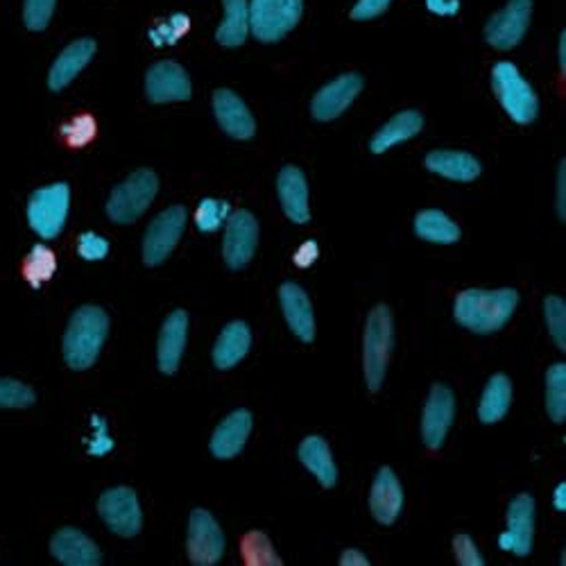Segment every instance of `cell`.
Returning <instances> with one entry per match:
<instances>
[{
  "label": "cell",
  "mask_w": 566,
  "mask_h": 566,
  "mask_svg": "<svg viewBox=\"0 0 566 566\" xmlns=\"http://www.w3.org/2000/svg\"><path fill=\"white\" fill-rule=\"evenodd\" d=\"M535 535V501L531 494H518L507 507V528L499 535V546L518 557L533 551Z\"/></svg>",
  "instance_id": "cell-13"
},
{
  "label": "cell",
  "mask_w": 566,
  "mask_h": 566,
  "mask_svg": "<svg viewBox=\"0 0 566 566\" xmlns=\"http://www.w3.org/2000/svg\"><path fill=\"white\" fill-rule=\"evenodd\" d=\"M250 433H252V412L245 408L233 410L218 423V429L211 436L209 449L218 460H229L243 451Z\"/></svg>",
  "instance_id": "cell-18"
},
{
  "label": "cell",
  "mask_w": 566,
  "mask_h": 566,
  "mask_svg": "<svg viewBox=\"0 0 566 566\" xmlns=\"http://www.w3.org/2000/svg\"><path fill=\"white\" fill-rule=\"evenodd\" d=\"M392 349V313L386 304L374 306L365 322L363 369L369 392H379L386 379V369Z\"/></svg>",
  "instance_id": "cell-3"
},
{
  "label": "cell",
  "mask_w": 566,
  "mask_h": 566,
  "mask_svg": "<svg viewBox=\"0 0 566 566\" xmlns=\"http://www.w3.org/2000/svg\"><path fill=\"white\" fill-rule=\"evenodd\" d=\"M186 218L184 207H170L150 222L144 239V261L148 268L161 265L172 254L184 233Z\"/></svg>",
  "instance_id": "cell-10"
},
{
  "label": "cell",
  "mask_w": 566,
  "mask_h": 566,
  "mask_svg": "<svg viewBox=\"0 0 566 566\" xmlns=\"http://www.w3.org/2000/svg\"><path fill=\"white\" fill-rule=\"evenodd\" d=\"M36 401L32 388L14 379H0V408H30Z\"/></svg>",
  "instance_id": "cell-39"
},
{
  "label": "cell",
  "mask_w": 566,
  "mask_h": 566,
  "mask_svg": "<svg viewBox=\"0 0 566 566\" xmlns=\"http://www.w3.org/2000/svg\"><path fill=\"white\" fill-rule=\"evenodd\" d=\"M256 243H259L256 218L245 209L231 213L224 227V241H222V256L227 268L243 270L252 261L256 252Z\"/></svg>",
  "instance_id": "cell-12"
},
{
  "label": "cell",
  "mask_w": 566,
  "mask_h": 566,
  "mask_svg": "<svg viewBox=\"0 0 566 566\" xmlns=\"http://www.w3.org/2000/svg\"><path fill=\"white\" fill-rule=\"evenodd\" d=\"M392 0H358V3L352 8V19L354 21H371L376 17H381L388 12Z\"/></svg>",
  "instance_id": "cell-42"
},
{
  "label": "cell",
  "mask_w": 566,
  "mask_h": 566,
  "mask_svg": "<svg viewBox=\"0 0 566 566\" xmlns=\"http://www.w3.org/2000/svg\"><path fill=\"white\" fill-rule=\"evenodd\" d=\"M564 196H566V175H564V161L559 164V170H557V213L559 218L564 220L566 218V202H564Z\"/></svg>",
  "instance_id": "cell-45"
},
{
  "label": "cell",
  "mask_w": 566,
  "mask_h": 566,
  "mask_svg": "<svg viewBox=\"0 0 566 566\" xmlns=\"http://www.w3.org/2000/svg\"><path fill=\"white\" fill-rule=\"evenodd\" d=\"M512 403V384L505 374H496L490 379V384L483 390L481 403H479V419L483 423H496L505 417Z\"/></svg>",
  "instance_id": "cell-31"
},
{
  "label": "cell",
  "mask_w": 566,
  "mask_h": 566,
  "mask_svg": "<svg viewBox=\"0 0 566 566\" xmlns=\"http://www.w3.org/2000/svg\"><path fill=\"white\" fill-rule=\"evenodd\" d=\"M297 455L322 488L328 490L338 483V467H336L332 449H328L324 438H319V436L304 438L297 449Z\"/></svg>",
  "instance_id": "cell-26"
},
{
  "label": "cell",
  "mask_w": 566,
  "mask_h": 566,
  "mask_svg": "<svg viewBox=\"0 0 566 566\" xmlns=\"http://www.w3.org/2000/svg\"><path fill=\"white\" fill-rule=\"evenodd\" d=\"M315 259H317V245H315L313 241H306V243L297 250V254H295V263H297L300 268H308Z\"/></svg>",
  "instance_id": "cell-44"
},
{
  "label": "cell",
  "mask_w": 566,
  "mask_h": 566,
  "mask_svg": "<svg viewBox=\"0 0 566 566\" xmlns=\"http://www.w3.org/2000/svg\"><path fill=\"white\" fill-rule=\"evenodd\" d=\"M559 69H562V73L566 69V41H564V34L559 36Z\"/></svg>",
  "instance_id": "cell-48"
},
{
  "label": "cell",
  "mask_w": 566,
  "mask_h": 566,
  "mask_svg": "<svg viewBox=\"0 0 566 566\" xmlns=\"http://www.w3.org/2000/svg\"><path fill=\"white\" fill-rule=\"evenodd\" d=\"M213 114L224 134L235 140H250L256 134V120L248 105L229 88L213 93Z\"/></svg>",
  "instance_id": "cell-17"
},
{
  "label": "cell",
  "mask_w": 566,
  "mask_h": 566,
  "mask_svg": "<svg viewBox=\"0 0 566 566\" xmlns=\"http://www.w3.org/2000/svg\"><path fill=\"white\" fill-rule=\"evenodd\" d=\"M159 191V177L144 168L132 172L123 184H118L109 200H107V216L116 224H132L148 211L153 200Z\"/></svg>",
  "instance_id": "cell-5"
},
{
  "label": "cell",
  "mask_w": 566,
  "mask_h": 566,
  "mask_svg": "<svg viewBox=\"0 0 566 566\" xmlns=\"http://www.w3.org/2000/svg\"><path fill=\"white\" fill-rule=\"evenodd\" d=\"M241 555L248 566H281V557L274 553L270 537L261 531H250L241 539Z\"/></svg>",
  "instance_id": "cell-34"
},
{
  "label": "cell",
  "mask_w": 566,
  "mask_h": 566,
  "mask_svg": "<svg viewBox=\"0 0 566 566\" xmlns=\"http://www.w3.org/2000/svg\"><path fill=\"white\" fill-rule=\"evenodd\" d=\"M98 514L107 528L118 537H136L144 528V514H140L138 496L129 488L107 490L98 499Z\"/></svg>",
  "instance_id": "cell-9"
},
{
  "label": "cell",
  "mask_w": 566,
  "mask_h": 566,
  "mask_svg": "<svg viewBox=\"0 0 566 566\" xmlns=\"http://www.w3.org/2000/svg\"><path fill=\"white\" fill-rule=\"evenodd\" d=\"M186 336H188V315L186 311H172L159 334V345H157V363L164 374H175L179 369L184 347H186Z\"/></svg>",
  "instance_id": "cell-23"
},
{
  "label": "cell",
  "mask_w": 566,
  "mask_h": 566,
  "mask_svg": "<svg viewBox=\"0 0 566 566\" xmlns=\"http://www.w3.org/2000/svg\"><path fill=\"white\" fill-rule=\"evenodd\" d=\"M492 88L505 114L516 125H528L539 114V101L528 80L512 62H499L492 69Z\"/></svg>",
  "instance_id": "cell-4"
},
{
  "label": "cell",
  "mask_w": 566,
  "mask_h": 566,
  "mask_svg": "<svg viewBox=\"0 0 566 566\" xmlns=\"http://www.w3.org/2000/svg\"><path fill=\"white\" fill-rule=\"evenodd\" d=\"M51 553L66 566H98L103 562L98 544L77 528H62L51 542Z\"/></svg>",
  "instance_id": "cell-22"
},
{
  "label": "cell",
  "mask_w": 566,
  "mask_h": 566,
  "mask_svg": "<svg viewBox=\"0 0 566 566\" xmlns=\"http://www.w3.org/2000/svg\"><path fill=\"white\" fill-rule=\"evenodd\" d=\"M516 304H518V293L512 289H501V291L471 289L455 297L453 315H455V322L469 328V332L488 336L499 332V328H503L510 322Z\"/></svg>",
  "instance_id": "cell-1"
},
{
  "label": "cell",
  "mask_w": 566,
  "mask_h": 566,
  "mask_svg": "<svg viewBox=\"0 0 566 566\" xmlns=\"http://www.w3.org/2000/svg\"><path fill=\"white\" fill-rule=\"evenodd\" d=\"M533 17V0H510L485 25V39L496 51H512L522 43Z\"/></svg>",
  "instance_id": "cell-11"
},
{
  "label": "cell",
  "mask_w": 566,
  "mask_h": 566,
  "mask_svg": "<svg viewBox=\"0 0 566 566\" xmlns=\"http://www.w3.org/2000/svg\"><path fill=\"white\" fill-rule=\"evenodd\" d=\"M340 564H343V566H367L369 559H367L360 551L347 548V551L343 553V557H340Z\"/></svg>",
  "instance_id": "cell-46"
},
{
  "label": "cell",
  "mask_w": 566,
  "mask_h": 566,
  "mask_svg": "<svg viewBox=\"0 0 566 566\" xmlns=\"http://www.w3.org/2000/svg\"><path fill=\"white\" fill-rule=\"evenodd\" d=\"M250 34L263 43L281 41L297 28L304 0H248Z\"/></svg>",
  "instance_id": "cell-7"
},
{
  "label": "cell",
  "mask_w": 566,
  "mask_h": 566,
  "mask_svg": "<svg viewBox=\"0 0 566 566\" xmlns=\"http://www.w3.org/2000/svg\"><path fill=\"white\" fill-rule=\"evenodd\" d=\"M415 233L419 239L438 243V245H451L460 241V227L442 211L429 209L419 211L415 218Z\"/></svg>",
  "instance_id": "cell-30"
},
{
  "label": "cell",
  "mask_w": 566,
  "mask_h": 566,
  "mask_svg": "<svg viewBox=\"0 0 566 566\" xmlns=\"http://www.w3.org/2000/svg\"><path fill=\"white\" fill-rule=\"evenodd\" d=\"M423 164H427L431 172L453 181H474L483 170L481 161L474 155L458 153V150H436Z\"/></svg>",
  "instance_id": "cell-28"
},
{
  "label": "cell",
  "mask_w": 566,
  "mask_h": 566,
  "mask_svg": "<svg viewBox=\"0 0 566 566\" xmlns=\"http://www.w3.org/2000/svg\"><path fill=\"white\" fill-rule=\"evenodd\" d=\"M191 80L177 62H157L146 73V96L155 105L184 103L191 98Z\"/></svg>",
  "instance_id": "cell-15"
},
{
  "label": "cell",
  "mask_w": 566,
  "mask_h": 566,
  "mask_svg": "<svg viewBox=\"0 0 566 566\" xmlns=\"http://www.w3.org/2000/svg\"><path fill=\"white\" fill-rule=\"evenodd\" d=\"M71 207L69 184H51L36 188L28 200V222L30 229L43 241H53L62 233Z\"/></svg>",
  "instance_id": "cell-6"
},
{
  "label": "cell",
  "mask_w": 566,
  "mask_h": 566,
  "mask_svg": "<svg viewBox=\"0 0 566 566\" xmlns=\"http://www.w3.org/2000/svg\"><path fill=\"white\" fill-rule=\"evenodd\" d=\"M55 6L57 0H25V8H23L25 28L32 32H41L49 28L55 14Z\"/></svg>",
  "instance_id": "cell-38"
},
{
  "label": "cell",
  "mask_w": 566,
  "mask_h": 566,
  "mask_svg": "<svg viewBox=\"0 0 566 566\" xmlns=\"http://www.w3.org/2000/svg\"><path fill=\"white\" fill-rule=\"evenodd\" d=\"M55 270H57V256L51 248L45 245L32 248L21 263V274L32 289H39L41 283L49 281L55 274Z\"/></svg>",
  "instance_id": "cell-32"
},
{
  "label": "cell",
  "mask_w": 566,
  "mask_h": 566,
  "mask_svg": "<svg viewBox=\"0 0 566 566\" xmlns=\"http://www.w3.org/2000/svg\"><path fill=\"white\" fill-rule=\"evenodd\" d=\"M427 8L438 17H455L460 12V0H427Z\"/></svg>",
  "instance_id": "cell-43"
},
{
  "label": "cell",
  "mask_w": 566,
  "mask_h": 566,
  "mask_svg": "<svg viewBox=\"0 0 566 566\" xmlns=\"http://www.w3.org/2000/svg\"><path fill=\"white\" fill-rule=\"evenodd\" d=\"M186 553L196 566H213L224 555V533L211 512L193 510L188 518Z\"/></svg>",
  "instance_id": "cell-8"
},
{
  "label": "cell",
  "mask_w": 566,
  "mask_h": 566,
  "mask_svg": "<svg viewBox=\"0 0 566 566\" xmlns=\"http://www.w3.org/2000/svg\"><path fill=\"white\" fill-rule=\"evenodd\" d=\"M96 136V120L88 114L75 116L71 123L62 127V138L69 148H84Z\"/></svg>",
  "instance_id": "cell-37"
},
{
  "label": "cell",
  "mask_w": 566,
  "mask_h": 566,
  "mask_svg": "<svg viewBox=\"0 0 566 566\" xmlns=\"http://www.w3.org/2000/svg\"><path fill=\"white\" fill-rule=\"evenodd\" d=\"M252 347V334L245 322H231L222 328V334L216 340L213 347V365L218 369H231L239 365Z\"/></svg>",
  "instance_id": "cell-25"
},
{
  "label": "cell",
  "mask_w": 566,
  "mask_h": 566,
  "mask_svg": "<svg viewBox=\"0 0 566 566\" xmlns=\"http://www.w3.org/2000/svg\"><path fill=\"white\" fill-rule=\"evenodd\" d=\"M276 193L283 213H286L293 222L306 224L311 220L308 209V184L304 172L297 166L281 168L276 179Z\"/></svg>",
  "instance_id": "cell-21"
},
{
  "label": "cell",
  "mask_w": 566,
  "mask_h": 566,
  "mask_svg": "<svg viewBox=\"0 0 566 566\" xmlns=\"http://www.w3.org/2000/svg\"><path fill=\"white\" fill-rule=\"evenodd\" d=\"M546 412L555 423H562L566 417V367L555 363L546 371Z\"/></svg>",
  "instance_id": "cell-33"
},
{
  "label": "cell",
  "mask_w": 566,
  "mask_h": 566,
  "mask_svg": "<svg viewBox=\"0 0 566 566\" xmlns=\"http://www.w3.org/2000/svg\"><path fill=\"white\" fill-rule=\"evenodd\" d=\"M109 336V315L98 306H80L64 334V360L71 369L84 371L98 360Z\"/></svg>",
  "instance_id": "cell-2"
},
{
  "label": "cell",
  "mask_w": 566,
  "mask_h": 566,
  "mask_svg": "<svg viewBox=\"0 0 566 566\" xmlns=\"http://www.w3.org/2000/svg\"><path fill=\"white\" fill-rule=\"evenodd\" d=\"M279 304L283 311V317H286L291 332L302 340V343H313L315 340V315L308 295L304 293L302 286L297 283H283L279 289Z\"/></svg>",
  "instance_id": "cell-19"
},
{
  "label": "cell",
  "mask_w": 566,
  "mask_h": 566,
  "mask_svg": "<svg viewBox=\"0 0 566 566\" xmlns=\"http://www.w3.org/2000/svg\"><path fill=\"white\" fill-rule=\"evenodd\" d=\"M555 507H557L559 512H564V510H566V501H564V483H559V485H557V490H555Z\"/></svg>",
  "instance_id": "cell-47"
},
{
  "label": "cell",
  "mask_w": 566,
  "mask_h": 566,
  "mask_svg": "<svg viewBox=\"0 0 566 566\" xmlns=\"http://www.w3.org/2000/svg\"><path fill=\"white\" fill-rule=\"evenodd\" d=\"M453 417H455V397L451 388L436 384L431 388L429 401L423 406V415H421V438H423V444H427L431 451L442 449L444 438L453 423Z\"/></svg>",
  "instance_id": "cell-14"
},
{
  "label": "cell",
  "mask_w": 566,
  "mask_h": 566,
  "mask_svg": "<svg viewBox=\"0 0 566 566\" xmlns=\"http://www.w3.org/2000/svg\"><path fill=\"white\" fill-rule=\"evenodd\" d=\"M227 220H229V205L222 200H213V198L202 200L196 211V224L205 233L218 231Z\"/></svg>",
  "instance_id": "cell-36"
},
{
  "label": "cell",
  "mask_w": 566,
  "mask_h": 566,
  "mask_svg": "<svg viewBox=\"0 0 566 566\" xmlns=\"http://www.w3.org/2000/svg\"><path fill=\"white\" fill-rule=\"evenodd\" d=\"M544 315H546V326L548 334L555 340L559 349H566V306L564 300L557 295H548L544 300Z\"/></svg>",
  "instance_id": "cell-35"
},
{
  "label": "cell",
  "mask_w": 566,
  "mask_h": 566,
  "mask_svg": "<svg viewBox=\"0 0 566 566\" xmlns=\"http://www.w3.org/2000/svg\"><path fill=\"white\" fill-rule=\"evenodd\" d=\"M453 553H455V562L460 566H483L485 564V557L481 555L476 542L469 535H458L453 539Z\"/></svg>",
  "instance_id": "cell-41"
},
{
  "label": "cell",
  "mask_w": 566,
  "mask_h": 566,
  "mask_svg": "<svg viewBox=\"0 0 566 566\" xmlns=\"http://www.w3.org/2000/svg\"><path fill=\"white\" fill-rule=\"evenodd\" d=\"M363 91V77L358 73H345L322 86L311 103V112L315 120L328 123L338 118Z\"/></svg>",
  "instance_id": "cell-16"
},
{
  "label": "cell",
  "mask_w": 566,
  "mask_h": 566,
  "mask_svg": "<svg viewBox=\"0 0 566 566\" xmlns=\"http://www.w3.org/2000/svg\"><path fill=\"white\" fill-rule=\"evenodd\" d=\"M77 254L84 261H103L109 254V241L103 239V235L86 231L80 235L77 241Z\"/></svg>",
  "instance_id": "cell-40"
},
{
  "label": "cell",
  "mask_w": 566,
  "mask_h": 566,
  "mask_svg": "<svg viewBox=\"0 0 566 566\" xmlns=\"http://www.w3.org/2000/svg\"><path fill=\"white\" fill-rule=\"evenodd\" d=\"M224 19L216 32V39L224 49H239L250 34L248 0H222Z\"/></svg>",
  "instance_id": "cell-29"
},
{
  "label": "cell",
  "mask_w": 566,
  "mask_h": 566,
  "mask_svg": "<svg viewBox=\"0 0 566 566\" xmlns=\"http://www.w3.org/2000/svg\"><path fill=\"white\" fill-rule=\"evenodd\" d=\"M93 55H96V41L93 39H77L66 45L49 73L51 91L66 88L88 66Z\"/></svg>",
  "instance_id": "cell-24"
},
{
  "label": "cell",
  "mask_w": 566,
  "mask_h": 566,
  "mask_svg": "<svg viewBox=\"0 0 566 566\" xmlns=\"http://www.w3.org/2000/svg\"><path fill=\"white\" fill-rule=\"evenodd\" d=\"M423 127V116L415 109L401 112L395 118H390L379 132H376L369 140V153L374 155H384L390 148L403 144V140L415 138Z\"/></svg>",
  "instance_id": "cell-27"
},
{
  "label": "cell",
  "mask_w": 566,
  "mask_h": 566,
  "mask_svg": "<svg viewBox=\"0 0 566 566\" xmlns=\"http://www.w3.org/2000/svg\"><path fill=\"white\" fill-rule=\"evenodd\" d=\"M403 507V490L395 471L390 467H384L379 474H376L369 492V510L374 518L384 526H390L397 522Z\"/></svg>",
  "instance_id": "cell-20"
}]
</instances>
